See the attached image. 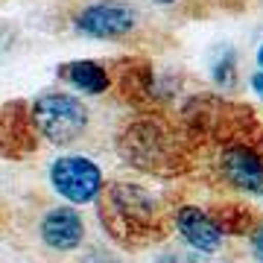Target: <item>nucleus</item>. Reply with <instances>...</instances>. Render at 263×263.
I'll use <instances>...</instances> for the list:
<instances>
[{"mask_svg": "<svg viewBox=\"0 0 263 263\" xmlns=\"http://www.w3.org/2000/svg\"><path fill=\"white\" fill-rule=\"evenodd\" d=\"M249 237H252V252H254V257L263 263V222H257V226H254V231H252Z\"/></svg>", "mask_w": 263, "mask_h": 263, "instance_id": "14", "label": "nucleus"}, {"mask_svg": "<svg viewBox=\"0 0 263 263\" xmlns=\"http://www.w3.org/2000/svg\"><path fill=\"white\" fill-rule=\"evenodd\" d=\"M41 240L47 249H56V252H76L85 240V219L76 208H53L44 214L41 219Z\"/></svg>", "mask_w": 263, "mask_h": 263, "instance_id": "9", "label": "nucleus"}, {"mask_svg": "<svg viewBox=\"0 0 263 263\" xmlns=\"http://www.w3.org/2000/svg\"><path fill=\"white\" fill-rule=\"evenodd\" d=\"M50 184L62 199L73 205H88L94 202L105 187L103 170L85 155H62L50 167Z\"/></svg>", "mask_w": 263, "mask_h": 263, "instance_id": "4", "label": "nucleus"}, {"mask_svg": "<svg viewBox=\"0 0 263 263\" xmlns=\"http://www.w3.org/2000/svg\"><path fill=\"white\" fill-rule=\"evenodd\" d=\"M219 176L231 187L263 196V149L249 141H231L219 152Z\"/></svg>", "mask_w": 263, "mask_h": 263, "instance_id": "5", "label": "nucleus"}, {"mask_svg": "<svg viewBox=\"0 0 263 263\" xmlns=\"http://www.w3.org/2000/svg\"><path fill=\"white\" fill-rule=\"evenodd\" d=\"M97 216L103 231L123 249H143L164 240L170 231V216L161 199L141 184L132 181H111L100 193Z\"/></svg>", "mask_w": 263, "mask_h": 263, "instance_id": "1", "label": "nucleus"}, {"mask_svg": "<svg viewBox=\"0 0 263 263\" xmlns=\"http://www.w3.org/2000/svg\"><path fill=\"white\" fill-rule=\"evenodd\" d=\"M120 158L149 176H179L187 170V152L179 135L158 117H141L120 132Z\"/></svg>", "mask_w": 263, "mask_h": 263, "instance_id": "2", "label": "nucleus"}, {"mask_svg": "<svg viewBox=\"0 0 263 263\" xmlns=\"http://www.w3.org/2000/svg\"><path fill=\"white\" fill-rule=\"evenodd\" d=\"M173 226L187 243V249L199 254H214L222 249V231L214 222V216L196 205H181L173 211Z\"/></svg>", "mask_w": 263, "mask_h": 263, "instance_id": "7", "label": "nucleus"}, {"mask_svg": "<svg viewBox=\"0 0 263 263\" xmlns=\"http://www.w3.org/2000/svg\"><path fill=\"white\" fill-rule=\"evenodd\" d=\"M234 73H237V53L234 50H226L214 65V82L222 85V88H231L234 85Z\"/></svg>", "mask_w": 263, "mask_h": 263, "instance_id": "12", "label": "nucleus"}, {"mask_svg": "<svg viewBox=\"0 0 263 263\" xmlns=\"http://www.w3.org/2000/svg\"><path fill=\"white\" fill-rule=\"evenodd\" d=\"M211 216L222 234H252L257 226L252 208H246L243 202H219Z\"/></svg>", "mask_w": 263, "mask_h": 263, "instance_id": "11", "label": "nucleus"}, {"mask_svg": "<svg viewBox=\"0 0 263 263\" xmlns=\"http://www.w3.org/2000/svg\"><path fill=\"white\" fill-rule=\"evenodd\" d=\"M135 9L123 3H91L76 15V29L91 38H123L135 29Z\"/></svg>", "mask_w": 263, "mask_h": 263, "instance_id": "6", "label": "nucleus"}, {"mask_svg": "<svg viewBox=\"0 0 263 263\" xmlns=\"http://www.w3.org/2000/svg\"><path fill=\"white\" fill-rule=\"evenodd\" d=\"M252 88H254V94L263 100V70H257V73L252 76Z\"/></svg>", "mask_w": 263, "mask_h": 263, "instance_id": "16", "label": "nucleus"}, {"mask_svg": "<svg viewBox=\"0 0 263 263\" xmlns=\"http://www.w3.org/2000/svg\"><path fill=\"white\" fill-rule=\"evenodd\" d=\"M32 114V126L44 141L56 143V146H67L76 138H82L88 129V108L82 100H76L73 94H41L29 108Z\"/></svg>", "mask_w": 263, "mask_h": 263, "instance_id": "3", "label": "nucleus"}, {"mask_svg": "<svg viewBox=\"0 0 263 263\" xmlns=\"http://www.w3.org/2000/svg\"><path fill=\"white\" fill-rule=\"evenodd\" d=\"M38 132L32 126V114L24 103H9L0 111V152L6 158H27L35 152Z\"/></svg>", "mask_w": 263, "mask_h": 263, "instance_id": "8", "label": "nucleus"}, {"mask_svg": "<svg viewBox=\"0 0 263 263\" xmlns=\"http://www.w3.org/2000/svg\"><path fill=\"white\" fill-rule=\"evenodd\" d=\"M59 76L67 79L76 91L82 94H105L111 88V76L100 62H91V59H79V62H67V65L59 67Z\"/></svg>", "mask_w": 263, "mask_h": 263, "instance_id": "10", "label": "nucleus"}, {"mask_svg": "<svg viewBox=\"0 0 263 263\" xmlns=\"http://www.w3.org/2000/svg\"><path fill=\"white\" fill-rule=\"evenodd\" d=\"M152 3H158V6H170V3H179V0H152Z\"/></svg>", "mask_w": 263, "mask_h": 263, "instance_id": "17", "label": "nucleus"}, {"mask_svg": "<svg viewBox=\"0 0 263 263\" xmlns=\"http://www.w3.org/2000/svg\"><path fill=\"white\" fill-rule=\"evenodd\" d=\"M155 263H205V257L193 249H170V252L158 254Z\"/></svg>", "mask_w": 263, "mask_h": 263, "instance_id": "13", "label": "nucleus"}, {"mask_svg": "<svg viewBox=\"0 0 263 263\" xmlns=\"http://www.w3.org/2000/svg\"><path fill=\"white\" fill-rule=\"evenodd\" d=\"M82 263H117V257H111L108 252H91Z\"/></svg>", "mask_w": 263, "mask_h": 263, "instance_id": "15", "label": "nucleus"}]
</instances>
